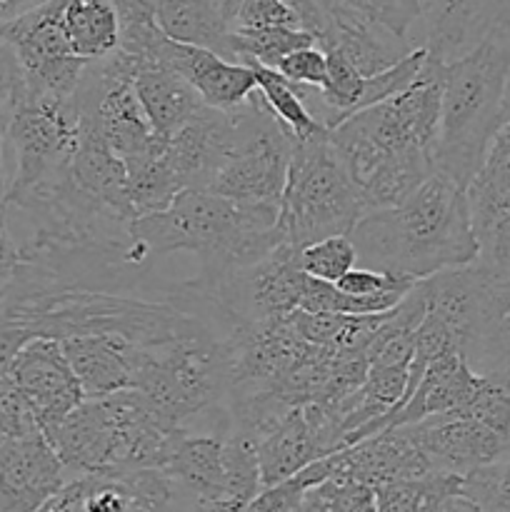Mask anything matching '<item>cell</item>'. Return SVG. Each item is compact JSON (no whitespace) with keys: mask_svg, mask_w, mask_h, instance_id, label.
I'll return each instance as SVG.
<instances>
[{"mask_svg":"<svg viewBox=\"0 0 510 512\" xmlns=\"http://www.w3.org/2000/svg\"><path fill=\"white\" fill-rule=\"evenodd\" d=\"M278 215L280 203H248L210 190H183L165 210L133 220L128 263L145 275L155 260L190 250L200 263L193 285L203 298L213 300L235 273L285 243Z\"/></svg>","mask_w":510,"mask_h":512,"instance_id":"1","label":"cell"},{"mask_svg":"<svg viewBox=\"0 0 510 512\" xmlns=\"http://www.w3.org/2000/svg\"><path fill=\"white\" fill-rule=\"evenodd\" d=\"M348 235L358 265L413 280L480 255L465 188L438 168L400 203L365 213Z\"/></svg>","mask_w":510,"mask_h":512,"instance_id":"2","label":"cell"},{"mask_svg":"<svg viewBox=\"0 0 510 512\" xmlns=\"http://www.w3.org/2000/svg\"><path fill=\"white\" fill-rule=\"evenodd\" d=\"M510 83V18L490 28L468 53L443 63L435 168L468 188L495 130L503 125Z\"/></svg>","mask_w":510,"mask_h":512,"instance_id":"3","label":"cell"},{"mask_svg":"<svg viewBox=\"0 0 510 512\" xmlns=\"http://www.w3.org/2000/svg\"><path fill=\"white\" fill-rule=\"evenodd\" d=\"M428 313L448 325L458 353L478 375L510 373V278L488 260L455 265L420 280Z\"/></svg>","mask_w":510,"mask_h":512,"instance_id":"4","label":"cell"},{"mask_svg":"<svg viewBox=\"0 0 510 512\" xmlns=\"http://www.w3.org/2000/svg\"><path fill=\"white\" fill-rule=\"evenodd\" d=\"M365 213L363 195L330 140H295L278 215L285 240L305 248L330 235H348Z\"/></svg>","mask_w":510,"mask_h":512,"instance_id":"5","label":"cell"},{"mask_svg":"<svg viewBox=\"0 0 510 512\" xmlns=\"http://www.w3.org/2000/svg\"><path fill=\"white\" fill-rule=\"evenodd\" d=\"M235 110L238 140L205 190L248 203H280L295 138L255 88Z\"/></svg>","mask_w":510,"mask_h":512,"instance_id":"6","label":"cell"},{"mask_svg":"<svg viewBox=\"0 0 510 512\" xmlns=\"http://www.w3.org/2000/svg\"><path fill=\"white\" fill-rule=\"evenodd\" d=\"M78 123L80 108L75 95H25L5 128V138L15 150V175L5 190V200L68 168L78 145Z\"/></svg>","mask_w":510,"mask_h":512,"instance_id":"7","label":"cell"},{"mask_svg":"<svg viewBox=\"0 0 510 512\" xmlns=\"http://www.w3.org/2000/svg\"><path fill=\"white\" fill-rule=\"evenodd\" d=\"M65 0H48L35 10L0 23V38L15 50L28 93L73 98L90 60L73 53L63 28Z\"/></svg>","mask_w":510,"mask_h":512,"instance_id":"8","label":"cell"},{"mask_svg":"<svg viewBox=\"0 0 510 512\" xmlns=\"http://www.w3.org/2000/svg\"><path fill=\"white\" fill-rule=\"evenodd\" d=\"M305 278L308 273L300 265V248L285 240L263 260L220 285L213 303L245 323L283 318L300 305Z\"/></svg>","mask_w":510,"mask_h":512,"instance_id":"9","label":"cell"},{"mask_svg":"<svg viewBox=\"0 0 510 512\" xmlns=\"http://www.w3.org/2000/svg\"><path fill=\"white\" fill-rule=\"evenodd\" d=\"M10 373L45 438H50L65 415L85 400L63 345L55 338H30L20 345Z\"/></svg>","mask_w":510,"mask_h":512,"instance_id":"10","label":"cell"},{"mask_svg":"<svg viewBox=\"0 0 510 512\" xmlns=\"http://www.w3.org/2000/svg\"><path fill=\"white\" fill-rule=\"evenodd\" d=\"M63 463L40 428L0 445V512L40 510L65 483Z\"/></svg>","mask_w":510,"mask_h":512,"instance_id":"11","label":"cell"},{"mask_svg":"<svg viewBox=\"0 0 510 512\" xmlns=\"http://www.w3.org/2000/svg\"><path fill=\"white\" fill-rule=\"evenodd\" d=\"M435 470L465 475L510 453V438L458 413H440L405 425Z\"/></svg>","mask_w":510,"mask_h":512,"instance_id":"12","label":"cell"},{"mask_svg":"<svg viewBox=\"0 0 510 512\" xmlns=\"http://www.w3.org/2000/svg\"><path fill=\"white\" fill-rule=\"evenodd\" d=\"M238 140L235 110L200 105L168 140L165 153L183 190H205Z\"/></svg>","mask_w":510,"mask_h":512,"instance_id":"13","label":"cell"},{"mask_svg":"<svg viewBox=\"0 0 510 512\" xmlns=\"http://www.w3.org/2000/svg\"><path fill=\"white\" fill-rule=\"evenodd\" d=\"M418 48L448 60L468 53L490 28L510 18V0H418Z\"/></svg>","mask_w":510,"mask_h":512,"instance_id":"14","label":"cell"},{"mask_svg":"<svg viewBox=\"0 0 510 512\" xmlns=\"http://www.w3.org/2000/svg\"><path fill=\"white\" fill-rule=\"evenodd\" d=\"M155 58L173 65L203 98L205 105L220 110H233L248 100V95L258 88L255 75L248 65L228 60L225 55L205 48V45L183 43L170 35H163Z\"/></svg>","mask_w":510,"mask_h":512,"instance_id":"15","label":"cell"},{"mask_svg":"<svg viewBox=\"0 0 510 512\" xmlns=\"http://www.w3.org/2000/svg\"><path fill=\"white\" fill-rule=\"evenodd\" d=\"M165 473L178 488L180 510H223V438L203 430L180 428Z\"/></svg>","mask_w":510,"mask_h":512,"instance_id":"16","label":"cell"},{"mask_svg":"<svg viewBox=\"0 0 510 512\" xmlns=\"http://www.w3.org/2000/svg\"><path fill=\"white\" fill-rule=\"evenodd\" d=\"M480 378L483 375L475 373L458 350H448V353L438 355L435 360H430L410 400L390 420L388 428L418 423V420L430 418V415L458 413L470 400L473 390L478 388Z\"/></svg>","mask_w":510,"mask_h":512,"instance_id":"17","label":"cell"},{"mask_svg":"<svg viewBox=\"0 0 510 512\" xmlns=\"http://www.w3.org/2000/svg\"><path fill=\"white\" fill-rule=\"evenodd\" d=\"M133 88L150 125L163 140H168L203 105L198 90L160 58L135 63Z\"/></svg>","mask_w":510,"mask_h":512,"instance_id":"18","label":"cell"},{"mask_svg":"<svg viewBox=\"0 0 510 512\" xmlns=\"http://www.w3.org/2000/svg\"><path fill=\"white\" fill-rule=\"evenodd\" d=\"M465 195L478 243L495 228L510 223V120L495 130Z\"/></svg>","mask_w":510,"mask_h":512,"instance_id":"19","label":"cell"},{"mask_svg":"<svg viewBox=\"0 0 510 512\" xmlns=\"http://www.w3.org/2000/svg\"><path fill=\"white\" fill-rule=\"evenodd\" d=\"M60 345L85 398H105L133 383L130 350L135 345L110 335H70Z\"/></svg>","mask_w":510,"mask_h":512,"instance_id":"20","label":"cell"},{"mask_svg":"<svg viewBox=\"0 0 510 512\" xmlns=\"http://www.w3.org/2000/svg\"><path fill=\"white\" fill-rule=\"evenodd\" d=\"M108 410L103 398H85L50 435L65 473H100L108 458Z\"/></svg>","mask_w":510,"mask_h":512,"instance_id":"21","label":"cell"},{"mask_svg":"<svg viewBox=\"0 0 510 512\" xmlns=\"http://www.w3.org/2000/svg\"><path fill=\"white\" fill-rule=\"evenodd\" d=\"M315 458H323L303 405L293 408L273 430L258 440V463L263 488L283 483Z\"/></svg>","mask_w":510,"mask_h":512,"instance_id":"22","label":"cell"},{"mask_svg":"<svg viewBox=\"0 0 510 512\" xmlns=\"http://www.w3.org/2000/svg\"><path fill=\"white\" fill-rule=\"evenodd\" d=\"M463 475L450 470H430L423 478H405L383 483L375 490V510L380 512H453L475 510L460 493Z\"/></svg>","mask_w":510,"mask_h":512,"instance_id":"23","label":"cell"},{"mask_svg":"<svg viewBox=\"0 0 510 512\" xmlns=\"http://www.w3.org/2000/svg\"><path fill=\"white\" fill-rule=\"evenodd\" d=\"M63 28L75 55L98 60L120 43L118 10L110 0H65Z\"/></svg>","mask_w":510,"mask_h":512,"instance_id":"24","label":"cell"},{"mask_svg":"<svg viewBox=\"0 0 510 512\" xmlns=\"http://www.w3.org/2000/svg\"><path fill=\"white\" fill-rule=\"evenodd\" d=\"M150 3L163 33L175 40L218 50L220 40L228 33L225 0H150Z\"/></svg>","mask_w":510,"mask_h":512,"instance_id":"25","label":"cell"},{"mask_svg":"<svg viewBox=\"0 0 510 512\" xmlns=\"http://www.w3.org/2000/svg\"><path fill=\"white\" fill-rule=\"evenodd\" d=\"M245 65L253 70L255 83H258V90L265 103H268V108L273 110L275 118L288 128V133L295 140L308 143V140L328 138V128L305 105L303 95H300V85L290 83L280 70L268 68L258 60H248Z\"/></svg>","mask_w":510,"mask_h":512,"instance_id":"26","label":"cell"},{"mask_svg":"<svg viewBox=\"0 0 510 512\" xmlns=\"http://www.w3.org/2000/svg\"><path fill=\"white\" fill-rule=\"evenodd\" d=\"M123 163L125 173H128V195L135 218L165 210L173 203L175 195L183 193L173 163L165 153V143L138 158L123 160Z\"/></svg>","mask_w":510,"mask_h":512,"instance_id":"27","label":"cell"},{"mask_svg":"<svg viewBox=\"0 0 510 512\" xmlns=\"http://www.w3.org/2000/svg\"><path fill=\"white\" fill-rule=\"evenodd\" d=\"M385 313L350 315V313H310V310L295 308L290 313L295 330L303 335L308 343L325 345V348H368L373 335L378 333Z\"/></svg>","mask_w":510,"mask_h":512,"instance_id":"28","label":"cell"},{"mask_svg":"<svg viewBox=\"0 0 510 512\" xmlns=\"http://www.w3.org/2000/svg\"><path fill=\"white\" fill-rule=\"evenodd\" d=\"M305 45H318L308 30L273 25V28L228 30L215 53L243 65L248 60H258V63L268 65V68H278V63L285 55L298 48H305Z\"/></svg>","mask_w":510,"mask_h":512,"instance_id":"29","label":"cell"},{"mask_svg":"<svg viewBox=\"0 0 510 512\" xmlns=\"http://www.w3.org/2000/svg\"><path fill=\"white\" fill-rule=\"evenodd\" d=\"M223 510H248L250 500L263 490L258 463V440L245 433L223 438Z\"/></svg>","mask_w":510,"mask_h":512,"instance_id":"30","label":"cell"},{"mask_svg":"<svg viewBox=\"0 0 510 512\" xmlns=\"http://www.w3.org/2000/svg\"><path fill=\"white\" fill-rule=\"evenodd\" d=\"M460 493L475 510H510V453L468 470L460 483Z\"/></svg>","mask_w":510,"mask_h":512,"instance_id":"31","label":"cell"},{"mask_svg":"<svg viewBox=\"0 0 510 512\" xmlns=\"http://www.w3.org/2000/svg\"><path fill=\"white\" fill-rule=\"evenodd\" d=\"M375 510V490L358 480L328 478L303 495L300 512H365Z\"/></svg>","mask_w":510,"mask_h":512,"instance_id":"32","label":"cell"},{"mask_svg":"<svg viewBox=\"0 0 510 512\" xmlns=\"http://www.w3.org/2000/svg\"><path fill=\"white\" fill-rule=\"evenodd\" d=\"M300 265L313 278L338 283L350 268L358 265V255L350 235H330L300 248Z\"/></svg>","mask_w":510,"mask_h":512,"instance_id":"33","label":"cell"},{"mask_svg":"<svg viewBox=\"0 0 510 512\" xmlns=\"http://www.w3.org/2000/svg\"><path fill=\"white\" fill-rule=\"evenodd\" d=\"M338 3L415 45L413 33L420 23L418 0H338Z\"/></svg>","mask_w":510,"mask_h":512,"instance_id":"34","label":"cell"},{"mask_svg":"<svg viewBox=\"0 0 510 512\" xmlns=\"http://www.w3.org/2000/svg\"><path fill=\"white\" fill-rule=\"evenodd\" d=\"M458 415L478 420L495 433L510 438V388L500 380L483 375L478 388L473 390L468 403L458 410Z\"/></svg>","mask_w":510,"mask_h":512,"instance_id":"35","label":"cell"},{"mask_svg":"<svg viewBox=\"0 0 510 512\" xmlns=\"http://www.w3.org/2000/svg\"><path fill=\"white\" fill-rule=\"evenodd\" d=\"M28 95V83L15 50L0 38V130L5 133L10 118Z\"/></svg>","mask_w":510,"mask_h":512,"instance_id":"36","label":"cell"},{"mask_svg":"<svg viewBox=\"0 0 510 512\" xmlns=\"http://www.w3.org/2000/svg\"><path fill=\"white\" fill-rule=\"evenodd\" d=\"M280 73L295 85L303 88H323L328 78V55L320 45H305V48L293 50L278 63Z\"/></svg>","mask_w":510,"mask_h":512,"instance_id":"37","label":"cell"},{"mask_svg":"<svg viewBox=\"0 0 510 512\" xmlns=\"http://www.w3.org/2000/svg\"><path fill=\"white\" fill-rule=\"evenodd\" d=\"M478 258L493 263L495 268H500L510 278V223L500 225V228H495L488 238L480 240Z\"/></svg>","mask_w":510,"mask_h":512,"instance_id":"38","label":"cell"},{"mask_svg":"<svg viewBox=\"0 0 510 512\" xmlns=\"http://www.w3.org/2000/svg\"><path fill=\"white\" fill-rule=\"evenodd\" d=\"M3 138L5 133L0 130V203L5 205V190H8V185H5V178H3Z\"/></svg>","mask_w":510,"mask_h":512,"instance_id":"39","label":"cell"},{"mask_svg":"<svg viewBox=\"0 0 510 512\" xmlns=\"http://www.w3.org/2000/svg\"><path fill=\"white\" fill-rule=\"evenodd\" d=\"M510 120V83H508V95H505V105H503V123Z\"/></svg>","mask_w":510,"mask_h":512,"instance_id":"40","label":"cell"},{"mask_svg":"<svg viewBox=\"0 0 510 512\" xmlns=\"http://www.w3.org/2000/svg\"><path fill=\"white\" fill-rule=\"evenodd\" d=\"M5 440H8V435H5V433H0V445H3Z\"/></svg>","mask_w":510,"mask_h":512,"instance_id":"41","label":"cell"},{"mask_svg":"<svg viewBox=\"0 0 510 512\" xmlns=\"http://www.w3.org/2000/svg\"><path fill=\"white\" fill-rule=\"evenodd\" d=\"M505 385H508V388H510V373H508V380H505Z\"/></svg>","mask_w":510,"mask_h":512,"instance_id":"42","label":"cell"},{"mask_svg":"<svg viewBox=\"0 0 510 512\" xmlns=\"http://www.w3.org/2000/svg\"><path fill=\"white\" fill-rule=\"evenodd\" d=\"M0 5H3V0H0Z\"/></svg>","mask_w":510,"mask_h":512,"instance_id":"43","label":"cell"}]
</instances>
